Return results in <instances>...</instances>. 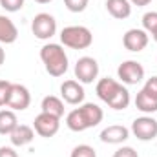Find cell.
<instances>
[{
  "instance_id": "1",
  "label": "cell",
  "mask_w": 157,
  "mask_h": 157,
  "mask_svg": "<svg viewBox=\"0 0 157 157\" xmlns=\"http://www.w3.org/2000/svg\"><path fill=\"white\" fill-rule=\"evenodd\" d=\"M40 60L51 77H62L68 71V55L60 44H44L40 48Z\"/></svg>"
},
{
  "instance_id": "2",
  "label": "cell",
  "mask_w": 157,
  "mask_h": 157,
  "mask_svg": "<svg viewBox=\"0 0 157 157\" xmlns=\"http://www.w3.org/2000/svg\"><path fill=\"white\" fill-rule=\"evenodd\" d=\"M60 42L71 49H86L91 46L93 35L86 26H68L60 31Z\"/></svg>"
},
{
  "instance_id": "3",
  "label": "cell",
  "mask_w": 157,
  "mask_h": 157,
  "mask_svg": "<svg viewBox=\"0 0 157 157\" xmlns=\"http://www.w3.org/2000/svg\"><path fill=\"white\" fill-rule=\"evenodd\" d=\"M31 31L33 35L40 40H49L57 33V20L53 15L49 13H39L35 15L33 22H31Z\"/></svg>"
},
{
  "instance_id": "4",
  "label": "cell",
  "mask_w": 157,
  "mask_h": 157,
  "mask_svg": "<svg viewBox=\"0 0 157 157\" xmlns=\"http://www.w3.org/2000/svg\"><path fill=\"white\" fill-rule=\"evenodd\" d=\"M117 77L126 86H135L144 78V68L137 60H124L122 64H119Z\"/></svg>"
},
{
  "instance_id": "5",
  "label": "cell",
  "mask_w": 157,
  "mask_h": 157,
  "mask_svg": "<svg viewBox=\"0 0 157 157\" xmlns=\"http://www.w3.org/2000/svg\"><path fill=\"white\" fill-rule=\"evenodd\" d=\"M31 104V93L29 90L24 86V84H17L13 82L11 84V90H9V97H7V108L13 110V112H22L26 108H29Z\"/></svg>"
},
{
  "instance_id": "6",
  "label": "cell",
  "mask_w": 157,
  "mask_h": 157,
  "mask_svg": "<svg viewBox=\"0 0 157 157\" xmlns=\"http://www.w3.org/2000/svg\"><path fill=\"white\" fill-rule=\"evenodd\" d=\"M132 133L139 141H154L157 137V121L152 115H143L137 117L132 122Z\"/></svg>"
},
{
  "instance_id": "7",
  "label": "cell",
  "mask_w": 157,
  "mask_h": 157,
  "mask_svg": "<svg viewBox=\"0 0 157 157\" xmlns=\"http://www.w3.org/2000/svg\"><path fill=\"white\" fill-rule=\"evenodd\" d=\"M99 77V62L93 57H80L75 62V78L80 84H91Z\"/></svg>"
},
{
  "instance_id": "8",
  "label": "cell",
  "mask_w": 157,
  "mask_h": 157,
  "mask_svg": "<svg viewBox=\"0 0 157 157\" xmlns=\"http://www.w3.org/2000/svg\"><path fill=\"white\" fill-rule=\"evenodd\" d=\"M59 128H60V119L55 115H49V113H44V112H40L33 121L35 133H39L40 137H46V139L57 135Z\"/></svg>"
},
{
  "instance_id": "9",
  "label": "cell",
  "mask_w": 157,
  "mask_h": 157,
  "mask_svg": "<svg viewBox=\"0 0 157 157\" xmlns=\"http://www.w3.org/2000/svg\"><path fill=\"white\" fill-rule=\"evenodd\" d=\"M148 33L141 28H132L124 33L122 37V44L128 51H133V53H139L143 51L146 46H148Z\"/></svg>"
},
{
  "instance_id": "10",
  "label": "cell",
  "mask_w": 157,
  "mask_h": 157,
  "mask_svg": "<svg viewBox=\"0 0 157 157\" xmlns=\"http://www.w3.org/2000/svg\"><path fill=\"white\" fill-rule=\"evenodd\" d=\"M84 95H86L84 93V88H82V84L78 80L70 78V80H64L60 84V97L68 104H73V106L75 104H82Z\"/></svg>"
},
{
  "instance_id": "11",
  "label": "cell",
  "mask_w": 157,
  "mask_h": 157,
  "mask_svg": "<svg viewBox=\"0 0 157 157\" xmlns=\"http://www.w3.org/2000/svg\"><path fill=\"white\" fill-rule=\"evenodd\" d=\"M78 113H80V117H82L84 124H86V130L99 126L102 122V117H104L102 108L99 104H95V102H84V104H80L78 106Z\"/></svg>"
},
{
  "instance_id": "12",
  "label": "cell",
  "mask_w": 157,
  "mask_h": 157,
  "mask_svg": "<svg viewBox=\"0 0 157 157\" xmlns=\"http://www.w3.org/2000/svg\"><path fill=\"white\" fill-rule=\"evenodd\" d=\"M128 137H130V130L122 124L106 126L101 132V141L106 144H122L124 141H128Z\"/></svg>"
},
{
  "instance_id": "13",
  "label": "cell",
  "mask_w": 157,
  "mask_h": 157,
  "mask_svg": "<svg viewBox=\"0 0 157 157\" xmlns=\"http://www.w3.org/2000/svg\"><path fill=\"white\" fill-rule=\"evenodd\" d=\"M35 139V130L28 124H18L11 133H9V141L13 146H26Z\"/></svg>"
},
{
  "instance_id": "14",
  "label": "cell",
  "mask_w": 157,
  "mask_h": 157,
  "mask_svg": "<svg viewBox=\"0 0 157 157\" xmlns=\"http://www.w3.org/2000/svg\"><path fill=\"white\" fill-rule=\"evenodd\" d=\"M121 84H122V82H119V80H115V78H110V77L101 78V80L97 82V86H95L97 97L108 104V101L113 97V93H115L119 88H121Z\"/></svg>"
},
{
  "instance_id": "15",
  "label": "cell",
  "mask_w": 157,
  "mask_h": 157,
  "mask_svg": "<svg viewBox=\"0 0 157 157\" xmlns=\"http://www.w3.org/2000/svg\"><path fill=\"white\" fill-rule=\"evenodd\" d=\"M135 108H137L139 112L146 113V115L155 113L157 112V97L152 95V93H148V91L143 88V90L137 93V97H135Z\"/></svg>"
},
{
  "instance_id": "16",
  "label": "cell",
  "mask_w": 157,
  "mask_h": 157,
  "mask_svg": "<svg viewBox=\"0 0 157 157\" xmlns=\"http://www.w3.org/2000/svg\"><path fill=\"white\" fill-rule=\"evenodd\" d=\"M17 39H18V29L15 22L9 17L0 15V44H13Z\"/></svg>"
},
{
  "instance_id": "17",
  "label": "cell",
  "mask_w": 157,
  "mask_h": 157,
  "mask_svg": "<svg viewBox=\"0 0 157 157\" xmlns=\"http://www.w3.org/2000/svg\"><path fill=\"white\" fill-rule=\"evenodd\" d=\"M106 9L117 20H124V18H128L132 15L130 0H106Z\"/></svg>"
},
{
  "instance_id": "18",
  "label": "cell",
  "mask_w": 157,
  "mask_h": 157,
  "mask_svg": "<svg viewBox=\"0 0 157 157\" xmlns=\"http://www.w3.org/2000/svg\"><path fill=\"white\" fill-rule=\"evenodd\" d=\"M40 110L44 113H49V115H55V117H62L64 115V101L55 97V95H48L42 99L40 102Z\"/></svg>"
},
{
  "instance_id": "19",
  "label": "cell",
  "mask_w": 157,
  "mask_h": 157,
  "mask_svg": "<svg viewBox=\"0 0 157 157\" xmlns=\"http://www.w3.org/2000/svg\"><path fill=\"white\" fill-rule=\"evenodd\" d=\"M17 126H18V119L13 110L0 112V135H9Z\"/></svg>"
},
{
  "instance_id": "20",
  "label": "cell",
  "mask_w": 157,
  "mask_h": 157,
  "mask_svg": "<svg viewBox=\"0 0 157 157\" xmlns=\"http://www.w3.org/2000/svg\"><path fill=\"white\" fill-rule=\"evenodd\" d=\"M128 104H130V91H128L126 86L121 84V88L113 93V97L108 101V106L113 108V110H126Z\"/></svg>"
},
{
  "instance_id": "21",
  "label": "cell",
  "mask_w": 157,
  "mask_h": 157,
  "mask_svg": "<svg viewBox=\"0 0 157 157\" xmlns=\"http://www.w3.org/2000/svg\"><path fill=\"white\" fill-rule=\"evenodd\" d=\"M66 126H68L71 132H84V130H86V124H84V121H82L80 113H78V108L71 110V112L66 115Z\"/></svg>"
},
{
  "instance_id": "22",
  "label": "cell",
  "mask_w": 157,
  "mask_h": 157,
  "mask_svg": "<svg viewBox=\"0 0 157 157\" xmlns=\"http://www.w3.org/2000/svg\"><path fill=\"white\" fill-rule=\"evenodd\" d=\"M143 29L146 33H154L157 29V11H148L143 15Z\"/></svg>"
},
{
  "instance_id": "23",
  "label": "cell",
  "mask_w": 157,
  "mask_h": 157,
  "mask_svg": "<svg viewBox=\"0 0 157 157\" xmlns=\"http://www.w3.org/2000/svg\"><path fill=\"white\" fill-rule=\"evenodd\" d=\"M70 157H97V152L90 144H78V146H75L71 150V155Z\"/></svg>"
},
{
  "instance_id": "24",
  "label": "cell",
  "mask_w": 157,
  "mask_h": 157,
  "mask_svg": "<svg viewBox=\"0 0 157 157\" xmlns=\"http://www.w3.org/2000/svg\"><path fill=\"white\" fill-rule=\"evenodd\" d=\"M88 4H90V0H64V6L71 13H82L88 7Z\"/></svg>"
},
{
  "instance_id": "25",
  "label": "cell",
  "mask_w": 157,
  "mask_h": 157,
  "mask_svg": "<svg viewBox=\"0 0 157 157\" xmlns=\"http://www.w3.org/2000/svg\"><path fill=\"white\" fill-rule=\"evenodd\" d=\"M26 0H0V6L7 11V13H17L24 7Z\"/></svg>"
},
{
  "instance_id": "26",
  "label": "cell",
  "mask_w": 157,
  "mask_h": 157,
  "mask_svg": "<svg viewBox=\"0 0 157 157\" xmlns=\"http://www.w3.org/2000/svg\"><path fill=\"white\" fill-rule=\"evenodd\" d=\"M11 84L13 82H9V80H0V106H6L7 104V97H9Z\"/></svg>"
},
{
  "instance_id": "27",
  "label": "cell",
  "mask_w": 157,
  "mask_h": 157,
  "mask_svg": "<svg viewBox=\"0 0 157 157\" xmlns=\"http://www.w3.org/2000/svg\"><path fill=\"white\" fill-rule=\"evenodd\" d=\"M113 157H139V154L132 146H121L117 152L113 154Z\"/></svg>"
},
{
  "instance_id": "28",
  "label": "cell",
  "mask_w": 157,
  "mask_h": 157,
  "mask_svg": "<svg viewBox=\"0 0 157 157\" xmlns=\"http://www.w3.org/2000/svg\"><path fill=\"white\" fill-rule=\"evenodd\" d=\"M148 93H152V95H155L157 97V77H152L148 78L146 82H144V86H143Z\"/></svg>"
},
{
  "instance_id": "29",
  "label": "cell",
  "mask_w": 157,
  "mask_h": 157,
  "mask_svg": "<svg viewBox=\"0 0 157 157\" xmlns=\"http://www.w3.org/2000/svg\"><path fill=\"white\" fill-rule=\"evenodd\" d=\"M0 157H18L13 146H0Z\"/></svg>"
},
{
  "instance_id": "30",
  "label": "cell",
  "mask_w": 157,
  "mask_h": 157,
  "mask_svg": "<svg viewBox=\"0 0 157 157\" xmlns=\"http://www.w3.org/2000/svg\"><path fill=\"white\" fill-rule=\"evenodd\" d=\"M152 0H130L132 6H137V7H143V6H148Z\"/></svg>"
},
{
  "instance_id": "31",
  "label": "cell",
  "mask_w": 157,
  "mask_h": 157,
  "mask_svg": "<svg viewBox=\"0 0 157 157\" xmlns=\"http://www.w3.org/2000/svg\"><path fill=\"white\" fill-rule=\"evenodd\" d=\"M4 60H6V51H4V48L0 46V66L4 64Z\"/></svg>"
},
{
  "instance_id": "32",
  "label": "cell",
  "mask_w": 157,
  "mask_h": 157,
  "mask_svg": "<svg viewBox=\"0 0 157 157\" xmlns=\"http://www.w3.org/2000/svg\"><path fill=\"white\" fill-rule=\"evenodd\" d=\"M35 2H37V4H49L51 0H35Z\"/></svg>"
},
{
  "instance_id": "33",
  "label": "cell",
  "mask_w": 157,
  "mask_h": 157,
  "mask_svg": "<svg viewBox=\"0 0 157 157\" xmlns=\"http://www.w3.org/2000/svg\"><path fill=\"white\" fill-rule=\"evenodd\" d=\"M152 37H154V40H155V42H157V29H155V31H154V33H152Z\"/></svg>"
}]
</instances>
